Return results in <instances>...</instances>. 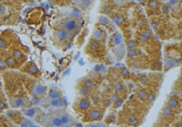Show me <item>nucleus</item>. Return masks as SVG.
<instances>
[{
    "label": "nucleus",
    "mask_w": 182,
    "mask_h": 127,
    "mask_svg": "<svg viewBox=\"0 0 182 127\" xmlns=\"http://www.w3.org/2000/svg\"><path fill=\"white\" fill-rule=\"evenodd\" d=\"M103 118V110L99 109H91L90 111L86 114L85 118L83 119L84 121H98L102 120Z\"/></svg>",
    "instance_id": "nucleus-1"
},
{
    "label": "nucleus",
    "mask_w": 182,
    "mask_h": 127,
    "mask_svg": "<svg viewBox=\"0 0 182 127\" xmlns=\"http://www.w3.org/2000/svg\"><path fill=\"white\" fill-rule=\"evenodd\" d=\"M22 71H23V72H27L28 75H31V76H33V77H38L39 75H40L38 68H37L33 62L27 63L26 65L22 68Z\"/></svg>",
    "instance_id": "nucleus-2"
},
{
    "label": "nucleus",
    "mask_w": 182,
    "mask_h": 127,
    "mask_svg": "<svg viewBox=\"0 0 182 127\" xmlns=\"http://www.w3.org/2000/svg\"><path fill=\"white\" fill-rule=\"evenodd\" d=\"M77 22L75 19H67L64 23V29L68 32H75L77 30Z\"/></svg>",
    "instance_id": "nucleus-3"
},
{
    "label": "nucleus",
    "mask_w": 182,
    "mask_h": 127,
    "mask_svg": "<svg viewBox=\"0 0 182 127\" xmlns=\"http://www.w3.org/2000/svg\"><path fill=\"white\" fill-rule=\"evenodd\" d=\"M91 107V102L88 99H80L77 102V108L82 111H88Z\"/></svg>",
    "instance_id": "nucleus-4"
},
{
    "label": "nucleus",
    "mask_w": 182,
    "mask_h": 127,
    "mask_svg": "<svg viewBox=\"0 0 182 127\" xmlns=\"http://www.w3.org/2000/svg\"><path fill=\"white\" fill-rule=\"evenodd\" d=\"M106 37V33L103 29H100V28H97L95 31H93V39H96L98 41H103Z\"/></svg>",
    "instance_id": "nucleus-5"
},
{
    "label": "nucleus",
    "mask_w": 182,
    "mask_h": 127,
    "mask_svg": "<svg viewBox=\"0 0 182 127\" xmlns=\"http://www.w3.org/2000/svg\"><path fill=\"white\" fill-rule=\"evenodd\" d=\"M55 36H57V38L60 39V40H66V39L68 38V36H69V32L66 31L64 28H61V29H58V30H57Z\"/></svg>",
    "instance_id": "nucleus-6"
},
{
    "label": "nucleus",
    "mask_w": 182,
    "mask_h": 127,
    "mask_svg": "<svg viewBox=\"0 0 182 127\" xmlns=\"http://www.w3.org/2000/svg\"><path fill=\"white\" fill-rule=\"evenodd\" d=\"M7 116H8L12 120L16 121V123H19V124H21L22 120L24 119V118H21V116H20L16 111H8V112H7Z\"/></svg>",
    "instance_id": "nucleus-7"
},
{
    "label": "nucleus",
    "mask_w": 182,
    "mask_h": 127,
    "mask_svg": "<svg viewBox=\"0 0 182 127\" xmlns=\"http://www.w3.org/2000/svg\"><path fill=\"white\" fill-rule=\"evenodd\" d=\"M5 63H6V66L11 68V69H14V68H17V66H19V64H17L19 62L12 56L7 57L6 60H5Z\"/></svg>",
    "instance_id": "nucleus-8"
},
{
    "label": "nucleus",
    "mask_w": 182,
    "mask_h": 127,
    "mask_svg": "<svg viewBox=\"0 0 182 127\" xmlns=\"http://www.w3.org/2000/svg\"><path fill=\"white\" fill-rule=\"evenodd\" d=\"M166 105L169 107L171 109H175V108H179V107H180V102H179V100H177L176 97H169L168 100H167Z\"/></svg>",
    "instance_id": "nucleus-9"
},
{
    "label": "nucleus",
    "mask_w": 182,
    "mask_h": 127,
    "mask_svg": "<svg viewBox=\"0 0 182 127\" xmlns=\"http://www.w3.org/2000/svg\"><path fill=\"white\" fill-rule=\"evenodd\" d=\"M100 46H102V43L100 41H98L96 39H90V41H89V48H90L91 51H98L99 48H100Z\"/></svg>",
    "instance_id": "nucleus-10"
},
{
    "label": "nucleus",
    "mask_w": 182,
    "mask_h": 127,
    "mask_svg": "<svg viewBox=\"0 0 182 127\" xmlns=\"http://www.w3.org/2000/svg\"><path fill=\"white\" fill-rule=\"evenodd\" d=\"M33 90H35L36 95H44L46 92V87L43 86L42 84H36L35 87H33Z\"/></svg>",
    "instance_id": "nucleus-11"
},
{
    "label": "nucleus",
    "mask_w": 182,
    "mask_h": 127,
    "mask_svg": "<svg viewBox=\"0 0 182 127\" xmlns=\"http://www.w3.org/2000/svg\"><path fill=\"white\" fill-rule=\"evenodd\" d=\"M9 103H11L12 108H21L24 105V101L22 99H13V100H11Z\"/></svg>",
    "instance_id": "nucleus-12"
},
{
    "label": "nucleus",
    "mask_w": 182,
    "mask_h": 127,
    "mask_svg": "<svg viewBox=\"0 0 182 127\" xmlns=\"http://www.w3.org/2000/svg\"><path fill=\"white\" fill-rule=\"evenodd\" d=\"M83 87L90 92L95 88V81L92 79H85V80H83Z\"/></svg>",
    "instance_id": "nucleus-13"
},
{
    "label": "nucleus",
    "mask_w": 182,
    "mask_h": 127,
    "mask_svg": "<svg viewBox=\"0 0 182 127\" xmlns=\"http://www.w3.org/2000/svg\"><path fill=\"white\" fill-rule=\"evenodd\" d=\"M51 105L53 107H58V108H61V107H65L66 105V101L64 99H57V100H51Z\"/></svg>",
    "instance_id": "nucleus-14"
},
{
    "label": "nucleus",
    "mask_w": 182,
    "mask_h": 127,
    "mask_svg": "<svg viewBox=\"0 0 182 127\" xmlns=\"http://www.w3.org/2000/svg\"><path fill=\"white\" fill-rule=\"evenodd\" d=\"M148 92H146V89H138L136 92V95L137 97L140 99V100H142V101H146V99H148Z\"/></svg>",
    "instance_id": "nucleus-15"
},
{
    "label": "nucleus",
    "mask_w": 182,
    "mask_h": 127,
    "mask_svg": "<svg viewBox=\"0 0 182 127\" xmlns=\"http://www.w3.org/2000/svg\"><path fill=\"white\" fill-rule=\"evenodd\" d=\"M127 124H128L129 126L137 127L140 125V121H138V118H137V117H135V116H130L129 118H128V120H127Z\"/></svg>",
    "instance_id": "nucleus-16"
},
{
    "label": "nucleus",
    "mask_w": 182,
    "mask_h": 127,
    "mask_svg": "<svg viewBox=\"0 0 182 127\" xmlns=\"http://www.w3.org/2000/svg\"><path fill=\"white\" fill-rule=\"evenodd\" d=\"M49 97L51 99V100H57V99H60V92L57 90V89H50L49 90Z\"/></svg>",
    "instance_id": "nucleus-17"
},
{
    "label": "nucleus",
    "mask_w": 182,
    "mask_h": 127,
    "mask_svg": "<svg viewBox=\"0 0 182 127\" xmlns=\"http://www.w3.org/2000/svg\"><path fill=\"white\" fill-rule=\"evenodd\" d=\"M112 21L118 24V25H121L122 23H124V17L121 16V15H118V14H114L113 16H112Z\"/></svg>",
    "instance_id": "nucleus-18"
},
{
    "label": "nucleus",
    "mask_w": 182,
    "mask_h": 127,
    "mask_svg": "<svg viewBox=\"0 0 182 127\" xmlns=\"http://www.w3.org/2000/svg\"><path fill=\"white\" fill-rule=\"evenodd\" d=\"M36 108H30V109H24L23 110V112H24V114L27 116V118H33V116L36 114Z\"/></svg>",
    "instance_id": "nucleus-19"
},
{
    "label": "nucleus",
    "mask_w": 182,
    "mask_h": 127,
    "mask_svg": "<svg viewBox=\"0 0 182 127\" xmlns=\"http://www.w3.org/2000/svg\"><path fill=\"white\" fill-rule=\"evenodd\" d=\"M162 114H164L165 117H171V116H173V109H171L169 107L166 105L162 110Z\"/></svg>",
    "instance_id": "nucleus-20"
},
{
    "label": "nucleus",
    "mask_w": 182,
    "mask_h": 127,
    "mask_svg": "<svg viewBox=\"0 0 182 127\" xmlns=\"http://www.w3.org/2000/svg\"><path fill=\"white\" fill-rule=\"evenodd\" d=\"M12 57H14L16 61L17 60H21V58H23L24 57V54L22 53L21 51H19V49H15V51L12 53Z\"/></svg>",
    "instance_id": "nucleus-21"
},
{
    "label": "nucleus",
    "mask_w": 182,
    "mask_h": 127,
    "mask_svg": "<svg viewBox=\"0 0 182 127\" xmlns=\"http://www.w3.org/2000/svg\"><path fill=\"white\" fill-rule=\"evenodd\" d=\"M150 38H151V32L150 31H144L143 33L140 36V40H141V41H144V43L148 41Z\"/></svg>",
    "instance_id": "nucleus-22"
},
{
    "label": "nucleus",
    "mask_w": 182,
    "mask_h": 127,
    "mask_svg": "<svg viewBox=\"0 0 182 127\" xmlns=\"http://www.w3.org/2000/svg\"><path fill=\"white\" fill-rule=\"evenodd\" d=\"M113 88H114V90H117V92H122L124 89V87L120 81H114V83H113Z\"/></svg>",
    "instance_id": "nucleus-23"
},
{
    "label": "nucleus",
    "mask_w": 182,
    "mask_h": 127,
    "mask_svg": "<svg viewBox=\"0 0 182 127\" xmlns=\"http://www.w3.org/2000/svg\"><path fill=\"white\" fill-rule=\"evenodd\" d=\"M115 116L113 114H108L107 117H106V120H105V123L106 124H114L115 123Z\"/></svg>",
    "instance_id": "nucleus-24"
},
{
    "label": "nucleus",
    "mask_w": 182,
    "mask_h": 127,
    "mask_svg": "<svg viewBox=\"0 0 182 127\" xmlns=\"http://www.w3.org/2000/svg\"><path fill=\"white\" fill-rule=\"evenodd\" d=\"M31 124H33V121L30 120V119H28V118H24L22 123L20 124V126L21 127H30L31 126Z\"/></svg>",
    "instance_id": "nucleus-25"
},
{
    "label": "nucleus",
    "mask_w": 182,
    "mask_h": 127,
    "mask_svg": "<svg viewBox=\"0 0 182 127\" xmlns=\"http://www.w3.org/2000/svg\"><path fill=\"white\" fill-rule=\"evenodd\" d=\"M99 23L102 25H110V19L106 16H102V17H99Z\"/></svg>",
    "instance_id": "nucleus-26"
},
{
    "label": "nucleus",
    "mask_w": 182,
    "mask_h": 127,
    "mask_svg": "<svg viewBox=\"0 0 182 127\" xmlns=\"http://www.w3.org/2000/svg\"><path fill=\"white\" fill-rule=\"evenodd\" d=\"M136 46H137L136 40H129V41L127 43V48H128V49H134V48H136Z\"/></svg>",
    "instance_id": "nucleus-27"
},
{
    "label": "nucleus",
    "mask_w": 182,
    "mask_h": 127,
    "mask_svg": "<svg viewBox=\"0 0 182 127\" xmlns=\"http://www.w3.org/2000/svg\"><path fill=\"white\" fill-rule=\"evenodd\" d=\"M137 54H138V51H137L136 48H134V49H128V52H127V56L128 57H135V56H137Z\"/></svg>",
    "instance_id": "nucleus-28"
},
{
    "label": "nucleus",
    "mask_w": 182,
    "mask_h": 127,
    "mask_svg": "<svg viewBox=\"0 0 182 127\" xmlns=\"http://www.w3.org/2000/svg\"><path fill=\"white\" fill-rule=\"evenodd\" d=\"M8 47V43H7V40L4 37H0V49H4V48H6Z\"/></svg>",
    "instance_id": "nucleus-29"
},
{
    "label": "nucleus",
    "mask_w": 182,
    "mask_h": 127,
    "mask_svg": "<svg viewBox=\"0 0 182 127\" xmlns=\"http://www.w3.org/2000/svg\"><path fill=\"white\" fill-rule=\"evenodd\" d=\"M156 97H157L156 93H149V94H148V99H146V101H149L150 103H152V102L156 100Z\"/></svg>",
    "instance_id": "nucleus-30"
},
{
    "label": "nucleus",
    "mask_w": 182,
    "mask_h": 127,
    "mask_svg": "<svg viewBox=\"0 0 182 127\" xmlns=\"http://www.w3.org/2000/svg\"><path fill=\"white\" fill-rule=\"evenodd\" d=\"M113 40H114V44L119 45L121 41H122V38H121V36H120V34H118L117 33V34H114V36H113Z\"/></svg>",
    "instance_id": "nucleus-31"
},
{
    "label": "nucleus",
    "mask_w": 182,
    "mask_h": 127,
    "mask_svg": "<svg viewBox=\"0 0 182 127\" xmlns=\"http://www.w3.org/2000/svg\"><path fill=\"white\" fill-rule=\"evenodd\" d=\"M78 93H80L82 96H86L88 94H89V90H88L86 88H84V87H81V88L78 89Z\"/></svg>",
    "instance_id": "nucleus-32"
},
{
    "label": "nucleus",
    "mask_w": 182,
    "mask_h": 127,
    "mask_svg": "<svg viewBox=\"0 0 182 127\" xmlns=\"http://www.w3.org/2000/svg\"><path fill=\"white\" fill-rule=\"evenodd\" d=\"M111 100H112V102H118L119 100H121V97H120V95L118 94V93H115V94H113V95L111 96Z\"/></svg>",
    "instance_id": "nucleus-33"
},
{
    "label": "nucleus",
    "mask_w": 182,
    "mask_h": 127,
    "mask_svg": "<svg viewBox=\"0 0 182 127\" xmlns=\"http://www.w3.org/2000/svg\"><path fill=\"white\" fill-rule=\"evenodd\" d=\"M158 5H159V2H157V1H150V2H148V6H149L151 9H155Z\"/></svg>",
    "instance_id": "nucleus-34"
},
{
    "label": "nucleus",
    "mask_w": 182,
    "mask_h": 127,
    "mask_svg": "<svg viewBox=\"0 0 182 127\" xmlns=\"http://www.w3.org/2000/svg\"><path fill=\"white\" fill-rule=\"evenodd\" d=\"M7 66H6V63H5V61L2 60V58H0V71L5 70Z\"/></svg>",
    "instance_id": "nucleus-35"
},
{
    "label": "nucleus",
    "mask_w": 182,
    "mask_h": 127,
    "mask_svg": "<svg viewBox=\"0 0 182 127\" xmlns=\"http://www.w3.org/2000/svg\"><path fill=\"white\" fill-rule=\"evenodd\" d=\"M103 104H104V107H110L111 104H112V100L110 99H105L104 101H103Z\"/></svg>",
    "instance_id": "nucleus-36"
},
{
    "label": "nucleus",
    "mask_w": 182,
    "mask_h": 127,
    "mask_svg": "<svg viewBox=\"0 0 182 127\" xmlns=\"http://www.w3.org/2000/svg\"><path fill=\"white\" fill-rule=\"evenodd\" d=\"M149 81V77L146 76V75H144V76L141 77V83L142 84H146Z\"/></svg>",
    "instance_id": "nucleus-37"
},
{
    "label": "nucleus",
    "mask_w": 182,
    "mask_h": 127,
    "mask_svg": "<svg viewBox=\"0 0 182 127\" xmlns=\"http://www.w3.org/2000/svg\"><path fill=\"white\" fill-rule=\"evenodd\" d=\"M0 109H1V110H6L7 109V104L2 101V100H0Z\"/></svg>",
    "instance_id": "nucleus-38"
},
{
    "label": "nucleus",
    "mask_w": 182,
    "mask_h": 127,
    "mask_svg": "<svg viewBox=\"0 0 182 127\" xmlns=\"http://www.w3.org/2000/svg\"><path fill=\"white\" fill-rule=\"evenodd\" d=\"M169 8H171V7H169L168 5H164V6H163V12L165 14H168L169 13Z\"/></svg>",
    "instance_id": "nucleus-39"
},
{
    "label": "nucleus",
    "mask_w": 182,
    "mask_h": 127,
    "mask_svg": "<svg viewBox=\"0 0 182 127\" xmlns=\"http://www.w3.org/2000/svg\"><path fill=\"white\" fill-rule=\"evenodd\" d=\"M85 127H103L100 124H88Z\"/></svg>",
    "instance_id": "nucleus-40"
},
{
    "label": "nucleus",
    "mask_w": 182,
    "mask_h": 127,
    "mask_svg": "<svg viewBox=\"0 0 182 127\" xmlns=\"http://www.w3.org/2000/svg\"><path fill=\"white\" fill-rule=\"evenodd\" d=\"M122 100H119V101L118 102H115V103H114V108H118V107H120V105H121V104H122Z\"/></svg>",
    "instance_id": "nucleus-41"
},
{
    "label": "nucleus",
    "mask_w": 182,
    "mask_h": 127,
    "mask_svg": "<svg viewBox=\"0 0 182 127\" xmlns=\"http://www.w3.org/2000/svg\"><path fill=\"white\" fill-rule=\"evenodd\" d=\"M151 26H152V29L158 30V23H157V22H152V23H151Z\"/></svg>",
    "instance_id": "nucleus-42"
},
{
    "label": "nucleus",
    "mask_w": 182,
    "mask_h": 127,
    "mask_svg": "<svg viewBox=\"0 0 182 127\" xmlns=\"http://www.w3.org/2000/svg\"><path fill=\"white\" fill-rule=\"evenodd\" d=\"M4 12H5V7L2 6V4H0V15H2Z\"/></svg>",
    "instance_id": "nucleus-43"
},
{
    "label": "nucleus",
    "mask_w": 182,
    "mask_h": 127,
    "mask_svg": "<svg viewBox=\"0 0 182 127\" xmlns=\"http://www.w3.org/2000/svg\"><path fill=\"white\" fill-rule=\"evenodd\" d=\"M143 24H144L143 21H141V19H137V21H136V25H140V26H141V25H143Z\"/></svg>",
    "instance_id": "nucleus-44"
},
{
    "label": "nucleus",
    "mask_w": 182,
    "mask_h": 127,
    "mask_svg": "<svg viewBox=\"0 0 182 127\" xmlns=\"http://www.w3.org/2000/svg\"><path fill=\"white\" fill-rule=\"evenodd\" d=\"M174 127H182V123H181V121H179V123H175Z\"/></svg>",
    "instance_id": "nucleus-45"
},
{
    "label": "nucleus",
    "mask_w": 182,
    "mask_h": 127,
    "mask_svg": "<svg viewBox=\"0 0 182 127\" xmlns=\"http://www.w3.org/2000/svg\"><path fill=\"white\" fill-rule=\"evenodd\" d=\"M122 72H121V73H122V75H124V76H126V75H127V70H126V69H122Z\"/></svg>",
    "instance_id": "nucleus-46"
},
{
    "label": "nucleus",
    "mask_w": 182,
    "mask_h": 127,
    "mask_svg": "<svg viewBox=\"0 0 182 127\" xmlns=\"http://www.w3.org/2000/svg\"><path fill=\"white\" fill-rule=\"evenodd\" d=\"M30 127H39L38 125H36V124H31V126Z\"/></svg>",
    "instance_id": "nucleus-47"
},
{
    "label": "nucleus",
    "mask_w": 182,
    "mask_h": 127,
    "mask_svg": "<svg viewBox=\"0 0 182 127\" xmlns=\"http://www.w3.org/2000/svg\"><path fill=\"white\" fill-rule=\"evenodd\" d=\"M76 127H81V126H76Z\"/></svg>",
    "instance_id": "nucleus-48"
},
{
    "label": "nucleus",
    "mask_w": 182,
    "mask_h": 127,
    "mask_svg": "<svg viewBox=\"0 0 182 127\" xmlns=\"http://www.w3.org/2000/svg\"><path fill=\"white\" fill-rule=\"evenodd\" d=\"M181 72H182V71H181Z\"/></svg>",
    "instance_id": "nucleus-49"
}]
</instances>
